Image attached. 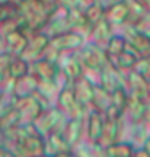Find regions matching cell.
I'll return each instance as SVG.
<instances>
[{"mask_svg":"<svg viewBox=\"0 0 150 157\" xmlns=\"http://www.w3.org/2000/svg\"><path fill=\"white\" fill-rule=\"evenodd\" d=\"M141 147H144L146 150H147V153L150 154V135L144 140V143H143V146H141Z\"/></svg>","mask_w":150,"mask_h":157,"instance_id":"39","label":"cell"},{"mask_svg":"<svg viewBox=\"0 0 150 157\" xmlns=\"http://www.w3.org/2000/svg\"><path fill=\"white\" fill-rule=\"evenodd\" d=\"M99 84L108 92H114L118 87H125V74L120 71L111 61L99 71Z\"/></svg>","mask_w":150,"mask_h":157,"instance_id":"12","label":"cell"},{"mask_svg":"<svg viewBox=\"0 0 150 157\" xmlns=\"http://www.w3.org/2000/svg\"><path fill=\"white\" fill-rule=\"evenodd\" d=\"M72 157H77V154H76V153L73 151V150H72Z\"/></svg>","mask_w":150,"mask_h":157,"instance_id":"46","label":"cell"},{"mask_svg":"<svg viewBox=\"0 0 150 157\" xmlns=\"http://www.w3.org/2000/svg\"><path fill=\"white\" fill-rule=\"evenodd\" d=\"M44 144H45V154H47V156H51V157L58 154V153L72 150L70 146L67 144V141L64 140L61 129H56V131H53V132L45 135Z\"/></svg>","mask_w":150,"mask_h":157,"instance_id":"21","label":"cell"},{"mask_svg":"<svg viewBox=\"0 0 150 157\" xmlns=\"http://www.w3.org/2000/svg\"><path fill=\"white\" fill-rule=\"evenodd\" d=\"M85 44V35L76 31H67L50 38V47L58 52H76Z\"/></svg>","mask_w":150,"mask_h":157,"instance_id":"6","label":"cell"},{"mask_svg":"<svg viewBox=\"0 0 150 157\" xmlns=\"http://www.w3.org/2000/svg\"><path fill=\"white\" fill-rule=\"evenodd\" d=\"M37 157H51V156H47V154H41V156H37Z\"/></svg>","mask_w":150,"mask_h":157,"instance_id":"47","label":"cell"},{"mask_svg":"<svg viewBox=\"0 0 150 157\" xmlns=\"http://www.w3.org/2000/svg\"><path fill=\"white\" fill-rule=\"evenodd\" d=\"M111 105V92H108L104 89L99 83H95L93 86V98H92V105L90 108H93L99 112H104L106 108Z\"/></svg>","mask_w":150,"mask_h":157,"instance_id":"27","label":"cell"},{"mask_svg":"<svg viewBox=\"0 0 150 157\" xmlns=\"http://www.w3.org/2000/svg\"><path fill=\"white\" fill-rule=\"evenodd\" d=\"M19 124H22V118H21L19 111L13 105L6 108L5 111L0 113V132L2 134L16 128Z\"/></svg>","mask_w":150,"mask_h":157,"instance_id":"25","label":"cell"},{"mask_svg":"<svg viewBox=\"0 0 150 157\" xmlns=\"http://www.w3.org/2000/svg\"><path fill=\"white\" fill-rule=\"evenodd\" d=\"M50 47V36L45 32H35L34 35H31L28 39V45L23 51L22 57L26 61L32 63L35 60H38L44 56L45 50Z\"/></svg>","mask_w":150,"mask_h":157,"instance_id":"11","label":"cell"},{"mask_svg":"<svg viewBox=\"0 0 150 157\" xmlns=\"http://www.w3.org/2000/svg\"><path fill=\"white\" fill-rule=\"evenodd\" d=\"M58 67H60L61 76L66 82H76L77 78L85 76L83 64L79 58L77 52H61L58 58Z\"/></svg>","mask_w":150,"mask_h":157,"instance_id":"5","label":"cell"},{"mask_svg":"<svg viewBox=\"0 0 150 157\" xmlns=\"http://www.w3.org/2000/svg\"><path fill=\"white\" fill-rule=\"evenodd\" d=\"M104 125H105L104 113L93 108L88 111L86 118H85V132H86V141L89 144H99Z\"/></svg>","mask_w":150,"mask_h":157,"instance_id":"9","label":"cell"},{"mask_svg":"<svg viewBox=\"0 0 150 157\" xmlns=\"http://www.w3.org/2000/svg\"><path fill=\"white\" fill-rule=\"evenodd\" d=\"M10 93L15 98H23V96L34 95L38 89V78L35 77L32 73L26 74L18 80H12Z\"/></svg>","mask_w":150,"mask_h":157,"instance_id":"20","label":"cell"},{"mask_svg":"<svg viewBox=\"0 0 150 157\" xmlns=\"http://www.w3.org/2000/svg\"><path fill=\"white\" fill-rule=\"evenodd\" d=\"M133 26L137 29L139 32H141L143 35H146V36L150 38V10L146 12L144 15H143V17H141L137 23H134Z\"/></svg>","mask_w":150,"mask_h":157,"instance_id":"35","label":"cell"},{"mask_svg":"<svg viewBox=\"0 0 150 157\" xmlns=\"http://www.w3.org/2000/svg\"><path fill=\"white\" fill-rule=\"evenodd\" d=\"M6 52V45H5V38H3V35L0 34V54H3Z\"/></svg>","mask_w":150,"mask_h":157,"instance_id":"38","label":"cell"},{"mask_svg":"<svg viewBox=\"0 0 150 157\" xmlns=\"http://www.w3.org/2000/svg\"><path fill=\"white\" fill-rule=\"evenodd\" d=\"M56 106L64 113L67 118H86L89 108L82 106L73 92V84L70 82H64L60 87L56 98Z\"/></svg>","mask_w":150,"mask_h":157,"instance_id":"2","label":"cell"},{"mask_svg":"<svg viewBox=\"0 0 150 157\" xmlns=\"http://www.w3.org/2000/svg\"><path fill=\"white\" fill-rule=\"evenodd\" d=\"M143 122L150 129V96L147 98V101H146V112H144V121Z\"/></svg>","mask_w":150,"mask_h":157,"instance_id":"37","label":"cell"},{"mask_svg":"<svg viewBox=\"0 0 150 157\" xmlns=\"http://www.w3.org/2000/svg\"><path fill=\"white\" fill-rule=\"evenodd\" d=\"M66 119L67 117L57 106H48L47 109L42 111V113L32 124L35 125V128H37L39 134L45 137L47 134H50V132L56 131V129L63 128Z\"/></svg>","mask_w":150,"mask_h":157,"instance_id":"4","label":"cell"},{"mask_svg":"<svg viewBox=\"0 0 150 157\" xmlns=\"http://www.w3.org/2000/svg\"><path fill=\"white\" fill-rule=\"evenodd\" d=\"M53 157H72V150H69V151H63V153H58L56 156Z\"/></svg>","mask_w":150,"mask_h":157,"instance_id":"40","label":"cell"},{"mask_svg":"<svg viewBox=\"0 0 150 157\" xmlns=\"http://www.w3.org/2000/svg\"><path fill=\"white\" fill-rule=\"evenodd\" d=\"M125 89H127L128 95L137 96V98L144 99V101H147V98L150 96L147 80L141 74L136 73L134 70L125 73Z\"/></svg>","mask_w":150,"mask_h":157,"instance_id":"15","label":"cell"},{"mask_svg":"<svg viewBox=\"0 0 150 157\" xmlns=\"http://www.w3.org/2000/svg\"><path fill=\"white\" fill-rule=\"evenodd\" d=\"M19 17V5L15 0L0 3V25L12 22Z\"/></svg>","mask_w":150,"mask_h":157,"instance_id":"31","label":"cell"},{"mask_svg":"<svg viewBox=\"0 0 150 157\" xmlns=\"http://www.w3.org/2000/svg\"><path fill=\"white\" fill-rule=\"evenodd\" d=\"M127 102H128V92L124 86L115 89L114 92H111V103L117 108V109H120L122 113L125 111Z\"/></svg>","mask_w":150,"mask_h":157,"instance_id":"33","label":"cell"},{"mask_svg":"<svg viewBox=\"0 0 150 157\" xmlns=\"http://www.w3.org/2000/svg\"><path fill=\"white\" fill-rule=\"evenodd\" d=\"M73 92L76 96V101L85 108H90L92 98H93V86L95 83L90 82V78L82 76L76 82H73Z\"/></svg>","mask_w":150,"mask_h":157,"instance_id":"18","label":"cell"},{"mask_svg":"<svg viewBox=\"0 0 150 157\" xmlns=\"http://www.w3.org/2000/svg\"><path fill=\"white\" fill-rule=\"evenodd\" d=\"M99 2L104 6H108V5H111V3H114V2H118V0H99Z\"/></svg>","mask_w":150,"mask_h":157,"instance_id":"43","label":"cell"},{"mask_svg":"<svg viewBox=\"0 0 150 157\" xmlns=\"http://www.w3.org/2000/svg\"><path fill=\"white\" fill-rule=\"evenodd\" d=\"M122 129H124V118H121V119H105L99 146L108 147L120 141L122 135Z\"/></svg>","mask_w":150,"mask_h":157,"instance_id":"17","label":"cell"},{"mask_svg":"<svg viewBox=\"0 0 150 157\" xmlns=\"http://www.w3.org/2000/svg\"><path fill=\"white\" fill-rule=\"evenodd\" d=\"M133 70L136 73L141 74L147 80L150 77V56L139 57V60L136 61V66H134Z\"/></svg>","mask_w":150,"mask_h":157,"instance_id":"34","label":"cell"},{"mask_svg":"<svg viewBox=\"0 0 150 157\" xmlns=\"http://www.w3.org/2000/svg\"><path fill=\"white\" fill-rule=\"evenodd\" d=\"M147 86H149V95H150V77L147 78Z\"/></svg>","mask_w":150,"mask_h":157,"instance_id":"45","label":"cell"},{"mask_svg":"<svg viewBox=\"0 0 150 157\" xmlns=\"http://www.w3.org/2000/svg\"><path fill=\"white\" fill-rule=\"evenodd\" d=\"M69 21H70V26L72 31L80 32L82 35H89V25L85 16L83 7H70L69 9Z\"/></svg>","mask_w":150,"mask_h":157,"instance_id":"24","label":"cell"},{"mask_svg":"<svg viewBox=\"0 0 150 157\" xmlns=\"http://www.w3.org/2000/svg\"><path fill=\"white\" fill-rule=\"evenodd\" d=\"M83 10H85V16H86V21H88V25H89L90 29H92V26H95L96 23L99 22L101 19L105 17V6L102 5L101 2L90 3V5H88L85 7Z\"/></svg>","mask_w":150,"mask_h":157,"instance_id":"30","label":"cell"},{"mask_svg":"<svg viewBox=\"0 0 150 157\" xmlns=\"http://www.w3.org/2000/svg\"><path fill=\"white\" fill-rule=\"evenodd\" d=\"M131 157H150V154L147 153V150H146L144 147H136L133 151V156Z\"/></svg>","mask_w":150,"mask_h":157,"instance_id":"36","label":"cell"},{"mask_svg":"<svg viewBox=\"0 0 150 157\" xmlns=\"http://www.w3.org/2000/svg\"><path fill=\"white\" fill-rule=\"evenodd\" d=\"M112 29H114V26L106 21L105 17L101 19L95 26H92V29H90V32H89V36L92 38V42L96 45H101V47H105L106 42L109 41V38L114 35Z\"/></svg>","mask_w":150,"mask_h":157,"instance_id":"22","label":"cell"},{"mask_svg":"<svg viewBox=\"0 0 150 157\" xmlns=\"http://www.w3.org/2000/svg\"><path fill=\"white\" fill-rule=\"evenodd\" d=\"M31 73L38 78V82H58L61 77L58 63L47 60L44 57L31 63Z\"/></svg>","mask_w":150,"mask_h":157,"instance_id":"8","label":"cell"},{"mask_svg":"<svg viewBox=\"0 0 150 157\" xmlns=\"http://www.w3.org/2000/svg\"><path fill=\"white\" fill-rule=\"evenodd\" d=\"M144 112H146V101L140 99L137 96L128 95V102L125 111H124V118H127L130 125L141 124L144 121Z\"/></svg>","mask_w":150,"mask_h":157,"instance_id":"19","label":"cell"},{"mask_svg":"<svg viewBox=\"0 0 150 157\" xmlns=\"http://www.w3.org/2000/svg\"><path fill=\"white\" fill-rule=\"evenodd\" d=\"M13 106L19 111L22 122H34L42 113V111L47 109L48 106H51V105L44 96L39 95L38 92H35L34 95L23 96V98H15Z\"/></svg>","mask_w":150,"mask_h":157,"instance_id":"1","label":"cell"},{"mask_svg":"<svg viewBox=\"0 0 150 157\" xmlns=\"http://www.w3.org/2000/svg\"><path fill=\"white\" fill-rule=\"evenodd\" d=\"M6 45V52L12 57H22L23 51L28 45V35H25L21 29H12L3 34Z\"/></svg>","mask_w":150,"mask_h":157,"instance_id":"14","label":"cell"},{"mask_svg":"<svg viewBox=\"0 0 150 157\" xmlns=\"http://www.w3.org/2000/svg\"><path fill=\"white\" fill-rule=\"evenodd\" d=\"M3 2H9V0H0V3H3Z\"/></svg>","mask_w":150,"mask_h":157,"instance_id":"48","label":"cell"},{"mask_svg":"<svg viewBox=\"0 0 150 157\" xmlns=\"http://www.w3.org/2000/svg\"><path fill=\"white\" fill-rule=\"evenodd\" d=\"M5 96H6V92L3 89H0V106H2L3 102H5Z\"/></svg>","mask_w":150,"mask_h":157,"instance_id":"42","label":"cell"},{"mask_svg":"<svg viewBox=\"0 0 150 157\" xmlns=\"http://www.w3.org/2000/svg\"><path fill=\"white\" fill-rule=\"evenodd\" d=\"M136 146L130 141H117L111 146L104 147L105 157H131Z\"/></svg>","mask_w":150,"mask_h":157,"instance_id":"26","label":"cell"},{"mask_svg":"<svg viewBox=\"0 0 150 157\" xmlns=\"http://www.w3.org/2000/svg\"><path fill=\"white\" fill-rule=\"evenodd\" d=\"M104 48H105L108 60H109V61H114V60L121 54L122 51L127 48V42H125V39H124L122 35H115L114 34L111 38H109V41L106 42V45L104 47Z\"/></svg>","mask_w":150,"mask_h":157,"instance_id":"29","label":"cell"},{"mask_svg":"<svg viewBox=\"0 0 150 157\" xmlns=\"http://www.w3.org/2000/svg\"><path fill=\"white\" fill-rule=\"evenodd\" d=\"M124 39L127 42V47L130 50L136 52L139 57H146L150 56V38L143 35L134 28L133 25H124Z\"/></svg>","mask_w":150,"mask_h":157,"instance_id":"7","label":"cell"},{"mask_svg":"<svg viewBox=\"0 0 150 157\" xmlns=\"http://www.w3.org/2000/svg\"><path fill=\"white\" fill-rule=\"evenodd\" d=\"M140 2H141V3H143V5L150 10V0H140Z\"/></svg>","mask_w":150,"mask_h":157,"instance_id":"44","label":"cell"},{"mask_svg":"<svg viewBox=\"0 0 150 157\" xmlns=\"http://www.w3.org/2000/svg\"><path fill=\"white\" fill-rule=\"evenodd\" d=\"M47 5L53 6V7H56V6H58V0H44Z\"/></svg>","mask_w":150,"mask_h":157,"instance_id":"41","label":"cell"},{"mask_svg":"<svg viewBox=\"0 0 150 157\" xmlns=\"http://www.w3.org/2000/svg\"><path fill=\"white\" fill-rule=\"evenodd\" d=\"M6 73L9 80H18L31 73V63L26 61L23 57H10Z\"/></svg>","mask_w":150,"mask_h":157,"instance_id":"23","label":"cell"},{"mask_svg":"<svg viewBox=\"0 0 150 157\" xmlns=\"http://www.w3.org/2000/svg\"><path fill=\"white\" fill-rule=\"evenodd\" d=\"M77 56L80 61L83 64L85 73L90 71V73L99 74V71L109 63L108 57H106L105 48L96 44H83V47L77 51Z\"/></svg>","mask_w":150,"mask_h":157,"instance_id":"3","label":"cell"},{"mask_svg":"<svg viewBox=\"0 0 150 157\" xmlns=\"http://www.w3.org/2000/svg\"><path fill=\"white\" fill-rule=\"evenodd\" d=\"M67 31H72L70 21H69V9L58 5L53 10V13H51L50 19H48V22H47L42 32H45L51 38L54 35L63 34V32H67Z\"/></svg>","mask_w":150,"mask_h":157,"instance_id":"10","label":"cell"},{"mask_svg":"<svg viewBox=\"0 0 150 157\" xmlns=\"http://www.w3.org/2000/svg\"><path fill=\"white\" fill-rule=\"evenodd\" d=\"M105 19L112 26H124L128 22L127 0H118L105 6Z\"/></svg>","mask_w":150,"mask_h":157,"instance_id":"16","label":"cell"},{"mask_svg":"<svg viewBox=\"0 0 150 157\" xmlns=\"http://www.w3.org/2000/svg\"><path fill=\"white\" fill-rule=\"evenodd\" d=\"M128 5V22L127 25H134L143 17L146 12L149 10L140 0H127Z\"/></svg>","mask_w":150,"mask_h":157,"instance_id":"32","label":"cell"},{"mask_svg":"<svg viewBox=\"0 0 150 157\" xmlns=\"http://www.w3.org/2000/svg\"><path fill=\"white\" fill-rule=\"evenodd\" d=\"M137 60H139V56H137L136 52H133V51L127 47V48L122 51L121 54L111 63L118 68V70H120V71H122V73L125 74V73H128V71L133 70Z\"/></svg>","mask_w":150,"mask_h":157,"instance_id":"28","label":"cell"},{"mask_svg":"<svg viewBox=\"0 0 150 157\" xmlns=\"http://www.w3.org/2000/svg\"><path fill=\"white\" fill-rule=\"evenodd\" d=\"M63 137L67 141L70 148L76 147L82 141L85 134V118H67L63 128Z\"/></svg>","mask_w":150,"mask_h":157,"instance_id":"13","label":"cell"}]
</instances>
